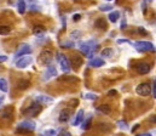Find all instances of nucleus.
Wrapping results in <instances>:
<instances>
[{
  "mask_svg": "<svg viewBox=\"0 0 156 136\" xmlns=\"http://www.w3.org/2000/svg\"><path fill=\"white\" fill-rule=\"evenodd\" d=\"M91 122H92V117H88V118H87V120H85V122L82 123V125H81V129H82V130H87V129H90Z\"/></svg>",
  "mask_w": 156,
  "mask_h": 136,
  "instance_id": "nucleus-22",
  "label": "nucleus"
},
{
  "mask_svg": "<svg viewBox=\"0 0 156 136\" xmlns=\"http://www.w3.org/2000/svg\"><path fill=\"white\" fill-rule=\"evenodd\" d=\"M136 92L140 96H148L151 94V86L148 83H142L136 88Z\"/></svg>",
  "mask_w": 156,
  "mask_h": 136,
  "instance_id": "nucleus-7",
  "label": "nucleus"
},
{
  "mask_svg": "<svg viewBox=\"0 0 156 136\" xmlns=\"http://www.w3.org/2000/svg\"><path fill=\"white\" fill-rule=\"evenodd\" d=\"M58 61H59V64H61V68L64 73H69L70 69H72V64H70V61L68 57L63 56V55H58Z\"/></svg>",
  "mask_w": 156,
  "mask_h": 136,
  "instance_id": "nucleus-6",
  "label": "nucleus"
},
{
  "mask_svg": "<svg viewBox=\"0 0 156 136\" xmlns=\"http://www.w3.org/2000/svg\"><path fill=\"white\" fill-rule=\"evenodd\" d=\"M122 43H128V44H131V42H129L128 39H119V40H117V44H122Z\"/></svg>",
  "mask_w": 156,
  "mask_h": 136,
  "instance_id": "nucleus-32",
  "label": "nucleus"
},
{
  "mask_svg": "<svg viewBox=\"0 0 156 136\" xmlns=\"http://www.w3.org/2000/svg\"><path fill=\"white\" fill-rule=\"evenodd\" d=\"M7 82L5 80V79H2V78H0V90L4 91V92H6L7 91Z\"/></svg>",
  "mask_w": 156,
  "mask_h": 136,
  "instance_id": "nucleus-24",
  "label": "nucleus"
},
{
  "mask_svg": "<svg viewBox=\"0 0 156 136\" xmlns=\"http://www.w3.org/2000/svg\"><path fill=\"white\" fill-rule=\"evenodd\" d=\"M80 18H81V16H80V15H74V17H73V20H74V21H79Z\"/></svg>",
  "mask_w": 156,
  "mask_h": 136,
  "instance_id": "nucleus-34",
  "label": "nucleus"
},
{
  "mask_svg": "<svg viewBox=\"0 0 156 136\" xmlns=\"http://www.w3.org/2000/svg\"><path fill=\"white\" fill-rule=\"evenodd\" d=\"M38 61H39V63L41 66H47V64H50L51 61H52V52L48 51V50L42 51L39 55V57H38Z\"/></svg>",
  "mask_w": 156,
  "mask_h": 136,
  "instance_id": "nucleus-4",
  "label": "nucleus"
},
{
  "mask_svg": "<svg viewBox=\"0 0 156 136\" xmlns=\"http://www.w3.org/2000/svg\"><path fill=\"white\" fill-rule=\"evenodd\" d=\"M139 32H140V34H147V31L144 28H139Z\"/></svg>",
  "mask_w": 156,
  "mask_h": 136,
  "instance_id": "nucleus-36",
  "label": "nucleus"
},
{
  "mask_svg": "<svg viewBox=\"0 0 156 136\" xmlns=\"http://www.w3.org/2000/svg\"><path fill=\"white\" fill-rule=\"evenodd\" d=\"M58 136H72L70 133H68V131H66V130H63V131H61L59 133V135Z\"/></svg>",
  "mask_w": 156,
  "mask_h": 136,
  "instance_id": "nucleus-31",
  "label": "nucleus"
},
{
  "mask_svg": "<svg viewBox=\"0 0 156 136\" xmlns=\"http://www.w3.org/2000/svg\"><path fill=\"white\" fill-rule=\"evenodd\" d=\"M134 47L139 51V52H144V51H155V46L153 45L150 42H137L134 44Z\"/></svg>",
  "mask_w": 156,
  "mask_h": 136,
  "instance_id": "nucleus-5",
  "label": "nucleus"
},
{
  "mask_svg": "<svg viewBox=\"0 0 156 136\" xmlns=\"http://www.w3.org/2000/svg\"><path fill=\"white\" fill-rule=\"evenodd\" d=\"M55 134H56L55 131H46V135H47V136H48V135H55Z\"/></svg>",
  "mask_w": 156,
  "mask_h": 136,
  "instance_id": "nucleus-37",
  "label": "nucleus"
},
{
  "mask_svg": "<svg viewBox=\"0 0 156 136\" xmlns=\"http://www.w3.org/2000/svg\"><path fill=\"white\" fill-rule=\"evenodd\" d=\"M97 111L101 112V113H103V114H110V112H112V107L108 106V105H102V106H99V107L97 108Z\"/></svg>",
  "mask_w": 156,
  "mask_h": 136,
  "instance_id": "nucleus-16",
  "label": "nucleus"
},
{
  "mask_svg": "<svg viewBox=\"0 0 156 136\" xmlns=\"http://www.w3.org/2000/svg\"><path fill=\"white\" fill-rule=\"evenodd\" d=\"M28 86H29V82H28V80H21V82L17 84V88L21 89V90H26Z\"/></svg>",
  "mask_w": 156,
  "mask_h": 136,
  "instance_id": "nucleus-21",
  "label": "nucleus"
},
{
  "mask_svg": "<svg viewBox=\"0 0 156 136\" xmlns=\"http://www.w3.org/2000/svg\"><path fill=\"white\" fill-rule=\"evenodd\" d=\"M69 118H70V112H69V111L64 109V111L61 112V114H59V122L66 123V122L69 120Z\"/></svg>",
  "mask_w": 156,
  "mask_h": 136,
  "instance_id": "nucleus-15",
  "label": "nucleus"
},
{
  "mask_svg": "<svg viewBox=\"0 0 156 136\" xmlns=\"http://www.w3.org/2000/svg\"><path fill=\"white\" fill-rule=\"evenodd\" d=\"M26 7H27L26 1H24V0H18V4H17V10H18V12H20L21 15H23V13L26 12Z\"/></svg>",
  "mask_w": 156,
  "mask_h": 136,
  "instance_id": "nucleus-17",
  "label": "nucleus"
},
{
  "mask_svg": "<svg viewBox=\"0 0 156 136\" xmlns=\"http://www.w3.org/2000/svg\"><path fill=\"white\" fill-rule=\"evenodd\" d=\"M109 95L112 96V95H116V90H112V91H109Z\"/></svg>",
  "mask_w": 156,
  "mask_h": 136,
  "instance_id": "nucleus-38",
  "label": "nucleus"
},
{
  "mask_svg": "<svg viewBox=\"0 0 156 136\" xmlns=\"http://www.w3.org/2000/svg\"><path fill=\"white\" fill-rule=\"evenodd\" d=\"M30 52H32L30 46L27 45V44H22V45H20L18 50H17V52H16V57H21V56L28 55V53H30Z\"/></svg>",
  "mask_w": 156,
  "mask_h": 136,
  "instance_id": "nucleus-9",
  "label": "nucleus"
},
{
  "mask_svg": "<svg viewBox=\"0 0 156 136\" xmlns=\"http://www.w3.org/2000/svg\"><path fill=\"white\" fill-rule=\"evenodd\" d=\"M151 92H153V96L154 98H156V80L153 82V86H151Z\"/></svg>",
  "mask_w": 156,
  "mask_h": 136,
  "instance_id": "nucleus-29",
  "label": "nucleus"
},
{
  "mask_svg": "<svg viewBox=\"0 0 156 136\" xmlns=\"http://www.w3.org/2000/svg\"><path fill=\"white\" fill-rule=\"evenodd\" d=\"M33 58L30 56H21V58H18V61L16 62V67L18 68H26L32 63Z\"/></svg>",
  "mask_w": 156,
  "mask_h": 136,
  "instance_id": "nucleus-8",
  "label": "nucleus"
},
{
  "mask_svg": "<svg viewBox=\"0 0 156 136\" xmlns=\"http://www.w3.org/2000/svg\"><path fill=\"white\" fill-rule=\"evenodd\" d=\"M108 1H112V0H108Z\"/></svg>",
  "mask_w": 156,
  "mask_h": 136,
  "instance_id": "nucleus-42",
  "label": "nucleus"
},
{
  "mask_svg": "<svg viewBox=\"0 0 156 136\" xmlns=\"http://www.w3.org/2000/svg\"><path fill=\"white\" fill-rule=\"evenodd\" d=\"M7 61V57L6 56H0V62H5Z\"/></svg>",
  "mask_w": 156,
  "mask_h": 136,
  "instance_id": "nucleus-33",
  "label": "nucleus"
},
{
  "mask_svg": "<svg viewBox=\"0 0 156 136\" xmlns=\"http://www.w3.org/2000/svg\"><path fill=\"white\" fill-rule=\"evenodd\" d=\"M61 46L64 47V49H66V47H73V46H74V43H73V42H69V43H62Z\"/></svg>",
  "mask_w": 156,
  "mask_h": 136,
  "instance_id": "nucleus-30",
  "label": "nucleus"
},
{
  "mask_svg": "<svg viewBox=\"0 0 156 136\" xmlns=\"http://www.w3.org/2000/svg\"><path fill=\"white\" fill-rule=\"evenodd\" d=\"M137 136H151V134H148V133H145V134H140V135H137Z\"/></svg>",
  "mask_w": 156,
  "mask_h": 136,
  "instance_id": "nucleus-39",
  "label": "nucleus"
},
{
  "mask_svg": "<svg viewBox=\"0 0 156 136\" xmlns=\"http://www.w3.org/2000/svg\"><path fill=\"white\" fill-rule=\"evenodd\" d=\"M119 18H120V12L119 11H114V12H112L109 15V21L113 22V23H115Z\"/></svg>",
  "mask_w": 156,
  "mask_h": 136,
  "instance_id": "nucleus-20",
  "label": "nucleus"
},
{
  "mask_svg": "<svg viewBox=\"0 0 156 136\" xmlns=\"http://www.w3.org/2000/svg\"><path fill=\"white\" fill-rule=\"evenodd\" d=\"M55 75H57V71H56V68H55L53 66H50V67H47L46 72L44 73L42 79H44V80H47V79H50V78H52V77H55Z\"/></svg>",
  "mask_w": 156,
  "mask_h": 136,
  "instance_id": "nucleus-12",
  "label": "nucleus"
},
{
  "mask_svg": "<svg viewBox=\"0 0 156 136\" xmlns=\"http://www.w3.org/2000/svg\"><path fill=\"white\" fill-rule=\"evenodd\" d=\"M37 102L40 105H52L53 103V98L50 96H45V95H39L37 96Z\"/></svg>",
  "mask_w": 156,
  "mask_h": 136,
  "instance_id": "nucleus-10",
  "label": "nucleus"
},
{
  "mask_svg": "<svg viewBox=\"0 0 156 136\" xmlns=\"http://www.w3.org/2000/svg\"><path fill=\"white\" fill-rule=\"evenodd\" d=\"M10 27H7V26H0V35H6V34H9L10 33Z\"/></svg>",
  "mask_w": 156,
  "mask_h": 136,
  "instance_id": "nucleus-25",
  "label": "nucleus"
},
{
  "mask_svg": "<svg viewBox=\"0 0 156 136\" xmlns=\"http://www.w3.org/2000/svg\"><path fill=\"white\" fill-rule=\"evenodd\" d=\"M117 125L120 127V129H128V124L125 120H119L117 122Z\"/></svg>",
  "mask_w": 156,
  "mask_h": 136,
  "instance_id": "nucleus-27",
  "label": "nucleus"
},
{
  "mask_svg": "<svg viewBox=\"0 0 156 136\" xmlns=\"http://www.w3.org/2000/svg\"><path fill=\"white\" fill-rule=\"evenodd\" d=\"M113 55H114V50H113V49H110V47H107V49H104V50L102 51V56H103V57H105V58L112 57Z\"/></svg>",
  "mask_w": 156,
  "mask_h": 136,
  "instance_id": "nucleus-19",
  "label": "nucleus"
},
{
  "mask_svg": "<svg viewBox=\"0 0 156 136\" xmlns=\"http://www.w3.org/2000/svg\"><path fill=\"white\" fill-rule=\"evenodd\" d=\"M40 112H41V105L38 103V102H35V103L30 105L27 109H24L23 111V114L27 118H33V117H37Z\"/></svg>",
  "mask_w": 156,
  "mask_h": 136,
  "instance_id": "nucleus-2",
  "label": "nucleus"
},
{
  "mask_svg": "<svg viewBox=\"0 0 156 136\" xmlns=\"http://www.w3.org/2000/svg\"><path fill=\"white\" fill-rule=\"evenodd\" d=\"M35 130V123L30 120H24L17 125V131L20 133H33Z\"/></svg>",
  "mask_w": 156,
  "mask_h": 136,
  "instance_id": "nucleus-3",
  "label": "nucleus"
},
{
  "mask_svg": "<svg viewBox=\"0 0 156 136\" xmlns=\"http://www.w3.org/2000/svg\"><path fill=\"white\" fill-rule=\"evenodd\" d=\"M83 97H85L86 100H91V101H94V100L98 98V96H97L96 94H85Z\"/></svg>",
  "mask_w": 156,
  "mask_h": 136,
  "instance_id": "nucleus-26",
  "label": "nucleus"
},
{
  "mask_svg": "<svg viewBox=\"0 0 156 136\" xmlns=\"http://www.w3.org/2000/svg\"><path fill=\"white\" fill-rule=\"evenodd\" d=\"M96 47H97V43H96L94 40H90V42H86V43H83V44L80 45V51H81L85 56L91 57L92 53L94 52Z\"/></svg>",
  "mask_w": 156,
  "mask_h": 136,
  "instance_id": "nucleus-1",
  "label": "nucleus"
},
{
  "mask_svg": "<svg viewBox=\"0 0 156 136\" xmlns=\"http://www.w3.org/2000/svg\"><path fill=\"white\" fill-rule=\"evenodd\" d=\"M40 136H44V135H40Z\"/></svg>",
  "mask_w": 156,
  "mask_h": 136,
  "instance_id": "nucleus-43",
  "label": "nucleus"
},
{
  "mask_svg": "<svg viewBox=\"0 0 156 136\" xmlns=\"http://www.w3.org/2000/svg\"><path fill=\"white\" fill-rule=\"evenodd\" d=\"M136 71L139 74H148L150 72V66L148 63H138L136 66Z\"/></svg>",
  "mask_w": 156,
  "mask_h": 136,
  "instance_id": "nucleus-11",
  "label": "nucleus"
},
{
  "mask_svg": "<svg viewBox=\"0 0 156 136\" xmlns=\"http://www.w3.org/2000/svg\"><path fill=\"white\" fill-rule=\"evenodd\" d=\"M138 127H139V125H136V127H134V128H133V129H132V133H134V131H136V130H137V128H138Z\"/></svg>",
  "mask_w": 156,
  "mask_h": 136,
  "instance_id": "nucleus-40",
  "label": "nucleus"
},
{
  "mask_svg": "<svg viewBox=\"0 0 156 136\" xmlns=\"http://www.w3.org/2000/svg\"><path fill=\"white\" fill-rule=\"evenodd\" d=\"M82 119H83V111H82V109H80L78 113H76V116H75L74 120L72 122V124H73L74 127H76V125H79V124L82 122Z\"/></svg>",
  "mask_w": 156,
  "mask_h": 136,
  "instance_id": "nucleus-14",
  "label": "nucleus"
},
{
  "mask_svg": "<svg viewBox=\"0 0 156 136\" xmlns=\"http://www.w3.org/2000/svg\"><path fill=\"white\" fill-rule=\"evenodd\" d=\"M96 27L97 28H101V29H107V22H105V20H103V18L97 20L96 21Z\"/></svg>",
  "mask_w": 156,
  "mask_h": 136,
  "instance_id": "nucleus-18",
  "label": "nucleus"
},
{
  "mask_svg": "<svg viewBox=\"0 0 156 136\" xmlns=\"http://www.w3.org/2000/svg\"><path fill=\"white\" fill-rule=\"evenodd\" d=\"M44 32H45V28H44L42 26H37V27H34V29H33V33H34L35 35H41V34H44Z\"/></svg>",
  "mask_w": 156,
  "mask_h": 136,
  "instance_id": "nucleus-23",
  "label": "nucleus"
},
{
  "mask_svg": "<svg viewBox=\"0 0 156 136\" xmlns=\"http://www.w3.org/2000/svg\"><path fill=\"white\" fill-rule=\"evenodd\" d=\"M88 64H90L91 67L98 68V67H102V66H104V64H105V61H104L103 58L96 57V58H92V60H91V61L88 62Z\"/></svg>",
  "mask_w": 156,
  "mask_h": 136,
  "instance_id": "nucleus-13",
  "label": "nucleus"
},
{
  "mask_svg": "<svg viewBox=\"0 0 156 136\" xmlns=\"http://www.w3.org/2000/svg\"><path fill=\"white\" fill-rule=\"evenodd\" d=\"M2 101H4V97H2V96H0V106H1V103H2Z\"/></svg>",
  "mask_w": 156,
  "mask_h": 136,
  "instance_id": "nucleus-41",
  "label": "nucleus"
},
{
  "mask_svg": "<svg viewBox=\"0 0 156 136\" xmlns=\"http://www.w3.org/2000/svg\"><path fill=\"white\" fill-rule=\"evenodd\" d=\"M99 10L101 11H110V10H113V6L112 5H101Z\"/></svg>",
  "mask_w": 156,
  "mask_h": 136,
  "instance_id": "nucleus-28",
  "label": "nucleus"
},
{
  "mask_svg": "<svg viewBox=\"0 0 156 136\" xmlns=\"http://www.w3.org/2000/svg\"><path fill=\"white\" fill-rule=\"evenodd\" d=\"M126 27V20L123 18V21H122V24H121V29H123Z\"/></svg>",
  "mask_w": 156,
  "mask_h": 136,
  "instance_id": "nucleus-35",
  "label": "nucleus"
}]
</instances>
